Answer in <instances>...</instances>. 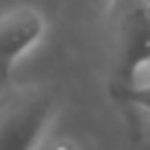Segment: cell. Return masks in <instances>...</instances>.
Listing matches in <instances>:
<instances>
[{
	"label": "cell",
	"mask_w": 150,
	"mask_h": 150,
	"mask_svg": "<svg viewBox=\"0 0 150 150\" xmlns=\"http://www.w3.org/2000/svg\"><path fill=\"white\" fill-rule=\"evenodd\" d=\"M59 96L47 84L7 87L0 94V150H35L42 141Z\"/></svg>",
	"instance_id": "6da1fadb"
},
{
	"label": "cell",
	"mask_w": 150,
	"mask_h": 150,
	"mask_svg": "<svg viewBox=\"0 0 150 150\" xmlns=\"http://www.w3.org/2000/svg\"><path fill=\"white\" fill-rule=\"evenodd\" d=\"M117 33L110 73V94L138 84V75L150 68V0L115 2Z\"/></svg>",
	"instance_id": "7a4b0ae2"
},
{
	"label": "cell",
	"mask_w": 150,
	"mask_h": 150,
	"mask_svg": "<svg viewBox=\"0 0 150 150\" xmlns=\"http://www.w3.org/2000/svg\"><path fill=\"white\" fill-rule=\"evenodd\" d=\"M47 19L33 0L0 2V94L12 84V73L21 56L40 42Z\"/></svg>",
	"instance_id": "3957f363"
},
{
	"label": "cell",
	"mask_w": 150,
	"mask_h": 150,
	"mask_svg": "<svg viewBox=\"0 0 150 150\" xmlns=\"http://www.w3.org/2000/svg\"><path fill=\"white\" fill-rule=\"evenodd\" d=\"M112 96L117 101L127 103V105H136V108L150 112V80L131 84V87H124V89H117V91H112Z\"/></svg>",
	"instance_id": "277c9868"
},
{
	"label": "cell",
	"mask_w": 150,
	"mask_h": 150,
	"mask_svg": "<svg viewBox=\"0 0 150 150\" xmlns=\"http://www.w3.org/2000/svg\"><path fill=\"white\" fill-rule=\"evenodd\" d=\"M115 2H122V0H115Z\"/></svg>",
	"instance_id": "5b68a950"
}]
</instances>
